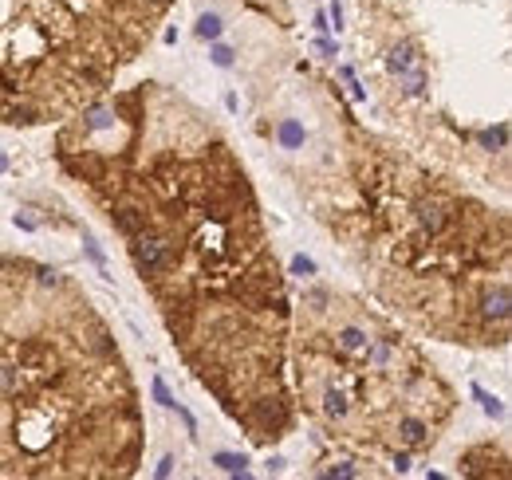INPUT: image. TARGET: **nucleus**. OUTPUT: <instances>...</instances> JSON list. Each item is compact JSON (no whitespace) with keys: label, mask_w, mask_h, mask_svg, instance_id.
<instances>
[{"label":"nucleus","mask_w":512,"mask_h":480,"mask_svg":"<svg viewBox=\"0 0 512 480\" xmlns=\"http://www.w3.org/2000/svg\"><path fill=\"white\" fill-rule=\"evenodd\" d=\"M56 162L127 240L178 355L249 441L288 437L292 303L225 134L162 83L99 95L56 134Z\"/></svg>","instance_id":"obj_1"},{"label":"nucleus","mask_w":512,"mask_h":480,"mask_svg":"<svg viewBox=\"0 0 512 480\" xmlns=\"http://www.w3.org/2000/svg\"><path fill=\"white\" fill-rule=\"evenodd\" d=\"M142 410L91 296L0 252V477H134Z\"/></svg>","instance_id":"obj_2"},{"label":"nucleus","mask_w":512,"mask_h":480,"mask_svg":"<svg viewBox=\"0 0 512 480\" xmlns=\"http://www.w3.org/2000/svg\"><path fill=\"white\" fill-rule=\"evenodd\" d=\"M359 233H339L379 296L430 335L465 347L509 343V221L406 158H383Z\"/></svg>","instance_id":"obj_3"},{"label":"nucleus","mask_w":512,"mask_h":480,"mask_svg":"<svg viewBox=\"0 0 512 480\" xmlns=\"http://www.w3.org/2000/svg\"><path fill=\"white\" fill-rule=\"evenodd\" d=\"M288 347L304 418L327 437L386 453L398 473L453 418V390L438 366L355 296L308 288L292 311Z\"/></svg>","instance_id":"obj_4"},{"label":"nucleus","mask_w":512,"mask_h":480,"mask_svg":"<svg viewBox=\"0 0 512 480\" xmlns=\"http://www.w3.org/2000/svg\"><path fill=\"white\" fill-rule=\"evenodd\" d=\"M174 0H0V122L67 119L107 95Z\"/></svg>","instance_id":"obj_5"}]
</instances>
